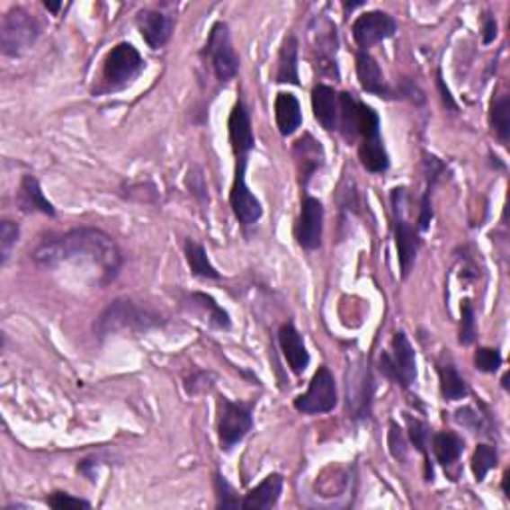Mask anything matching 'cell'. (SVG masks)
Returning a JSON list of instances; mask_svg holds the SVG:
<instances>
[{"label": "cell", "mask_w": 510, "mask_h": 510, "mask_svg": "<svg viewBox=\"0 0 510 510\" xmlns=\"http://www.w3.org/2000/svg\"><path fill=\"white\" fill-rule=\"evenodd\" d=\"M32 259L42 267H58L62 264H76L92 267L106 285L122 267V252L106 231L96 228H78L67 234L44 237L34 247Z\"/></svg>", "instance_id": "1"}, {"label": "cell", "mask_w": 510, "mask_h": 510, "mask_svg": "<svg viewBox=\"0 0 510 510\" xmlns=\"http://www.w3.org/2000/svg\"><path fill=\"white\" fill-rule=\"evenodd\" d=\"M164 319L162 315L156 311L136 305L128 300H116L108 305V308L100 313V318L94 323V331L100 339L116 336V333L124 331H150L156 327H162Z\"/></svg>", "instance_id": "2"}, {"label": "cell", "mask_w": 510, "mask_h": 510, "mask_svg": "<svg viewBox=\"0 0 510 510\" xmlns=\"http://www.w3.org/2000/svg\"><path fill=\"white\" fill-rule=\"evenodd\" d=\"M357 140H359V160L363 168L371 174H385L389 170V154L381 138V122L375 108H371L361 102L359 104V124H357Z\"/></svg>", "instance_id": "3"}, {"label": "cell", "mask_w": 510, "mask_h": 510, "mask_svg": "<svg viewBox=\"0 0 510 510\" xmlns=\"http://www.w3.org/2000/svg\"><path fill=\"white\" fill-rule=\"evenodd\" d=\"M146 70V60L142 54L134 49V44L120 42L108 52L102 68V90L100 92H118L128 88L132 82Z\"/></svg>", "instance_id": "4"}, {"label": "cell", "mask_w": 510, "mask_h": 510, "mask_svg": "<svg viewBox=\"0 0 510 510\" xmlns=\"http://www.w3.org/2000/svg\"><path fill=\"white\" fill-rule=\"evenodd\" d=\"M40 36V24L36 18L24 11V8L16 6L11 8L0 22V50L4 57H22V54L32 49V44Z\"/></svg>", "instance_id": "5"}, {"label": "cell", "mask_w": 510, "mask_h": 510, "mask_svg": "<svg viewBox=\"0 0 510 510\" xmlns=\"http://www.w3.org/2000/svg\"><path fill=\"white\" fill-rule=\"evenodd\" d=\"M405 198L407 188H395L391 192V203H393V229H395V246L398 254V265H401L403 280L409 277L416 254L421 247V237L416 228H413L405 218Z\"/></svg>", "instance_id": "6"}, {"label": "cell", "mask_w": 510, "mask_h": 510, "mask_svg": "<svg viewBox=\"0 0 510 510\" xmlns=\"http://www.w3.org/2000/svg\"><path fill=\"white\" fill-rule=\"evenodd\" d=\"M218 437L221 451H231L254 429V403H234L228 397H219Z\"/></svg>", "instance_id": "7"}, {"label": "cell", "mask_w": 510, "mask_h": 510, "mask_svg": "<svg viewBox=\"0 0 510 510\" xmlns=\"http://www.w3.org/2000/svg\"><path fill=\"white\" fill-rule=\"evenodd\" d=\"M383 375L391 379L393 383L409 389L416 379V355L403 331H397L391 341V351H383L379 359Z\"/></svg>", "instance_id": "8"}, {"label": "cell", "mask_w": 510, "mask_h": 510, "mask_svg": "<svg viewBox=\"0 0 510 510\" xmlns=\"http://www.w3.org/2000/svg\"><path fill=\"white\" fill-rule=\"evenodd\" d=\"M203 57L210 60L213 72H216V78L224 82V85L237 76L239 57L234 44H231V36L226 22L219 21L211 26L206 49H203Z\"/></svg>", "instance_id": "9"}, {"label": "cell", "mask_w": 510, "mask_h": 510, "mask_svg": "<svg viewBox=\"0 0 510 510\" xmlns=\"http://www.w3.org/2000/svg\"><path fill=\"white\" fill-rule=\"evenodd\" d=\"M339 401L336 377L331 375L329 367H319L309 381V389L293 401L295 411L303 415H323L336 409Z\"/></svg>", "instance_id": "10"}, {"label": "cell", "mask_w": 510, "mask_h": 510, "mask_svg": "<svg viewBox=\"0 0 510 510\" xmlns=\"http://www.w3.org/2000/svg\"><path fill=\"white\" fill-rule=\"evenodd\" d=\"M247 160L249 157H236V175L229 190V206L234 210L236 219L244 228L255 226L264 216L262 203H259V200L255 198V193L249 190L246 180Z\"/></svg>", "instance_id": "11"}, {"label": "cell", "mask_w": 510, "mask_h": 510, "mask_svg": "<svg viewBox=\"0 0 510 510\" xmlns=\"http://www.w3.org/2000/svg\"><path fill=\"white\" fill-rule=\"evenodd\" d=\"M351 32H353V40L359 49L369 52V49H373L375 44L391 39L397 32V21L383 11H369L357 16Z\"/></svg>", "instance_id": "12"}, {"label": "cell", "mask_w": 510, "mask_h": 510, "mask_svg": "<svg viewBox=\"0 0 510 510\" xmlns=\"http://www.w3.org/2000/svg\"><path fill=\"white\" fill-rule=\"evenodd\" d=\"M371 398H373V377L369 365L359 361L347 375V409L351 419H369Z\"/></svg>", "instance_id": "13"}, {"label": "cell", "mask_w": 510, "mask_h": 510, "mask_svg": "<svg viewBox=\"0 0 510 510\" xmlns=\"http://www.w3.org/2000/svg\"><path fill=\"white\" fill-rule=\"evenodd\" d=\"M323 218H326V208H323V203L318 198L305 193L301 201L298 228H295V237H298V244L303 249H308V252H313V249H318L321 246Z\"/></svg>", "instance_id": "14"}, {"label": "cell", "mask_w": 510, "mask_h": 510, "mask_svg": "<svg viewBox=\"0 0 510 510\" xmlns=\"http://www.w3.org/2000/svg\"><path fill=\"white\" fill-rule=\"evenodd\" d=\"M229 144L234 150L236 157H249L252 150L255 148V136L252 128V116L244 100H237L234 110L229 114Z\"/></svg>", "instance_id": "15"}, {"label": "cell", "mask_w": 510, "mask_h": 510, "mask_svg": "<svg viewBox=\"0 0 510 510\" xmlns=\"http://www.w3.org/2000/svg\"><path fill=\"white\" fill-rule=\"evenodd\" d=\"M136 22L142 32V39L154 50L164 49L170 42L175 24L174 16L164 14L162 11H154V8H144V11L138 13Z\"/></svg>", "instance_id": "16"}, {"label": "cell", "mask_w": 510, "mask_h": 510, "mask_svg": "<svg viewBox=\"0 0 510 510\" xmlns=\"http://www.w3.org/2000/svg\"><path fill=\"white\" fill-rule=\"evenodd\" d=\"M277 337H280V347H282V353L287 361V365L293 371L295 375H301L305 369L309 367V351L305 347V341L301 333L295 329L293 323H283L280 333H277Z\"/></svg>", "instance_id": "17"}, {"label": "cell", "mask_w": 510, "mask_h": 510, "mask_svg": "<svg viewBox=\"0 0 510 510\" xmlns=\"http://www.w3.org/2000/svg\"><path fill=\"white\" fill-rule=\"evenodd\" d=\"M311 106H313V116L318 120L319 126L327 132L339 128V114H341V104H339V94L327 85H318L311 92Z\"/></svg>", "instance_id": "18"}, {"label": "cell", "mask_w": 510, "mask_h": 510, "mask_svg": "<svg viewBox=\"0 0 510 510\" xmlns=\"http://www.w3.org/2000/svg\"><path fill=\"white\" fill-rule=\"evenodd\" d=\"M295 160H298V170L301 185L305 188L308 182L313 178V174L318 172L323 164H326V152H323V146L315 140L311 134H305L295 142L293 148Z\"/></svg>", "instance_id": "19"}, {"label": "cell", "mask_w": 510, "mask_h": 510, "mask_svg": "<svg viewBox=\"0 0 510 510\" xmlns=\"http://www.w3.org/2000/svg\"><path fill=\"white\" fill-rule=\"evenodd\" d=\"M357 78L361 88L369 92V94H375L379 98H393V90L385 82L381 67H379V62L369 52H357Z\"/></svg>", "instance_id": "20"}, {"label": "cell", "mask_w": 510, "mask_h": 510, "mask_svg": "<svg viewBox=\"0 0 510 510\" xmlns=\"http://www.w3.org/2000/svg\"><path fill=\"white\" fill-rule=\"evenodd\" d=\"M283 493V477L277 475H267L255 488L249 490L246 498L241 500V508L244 510H267L273 508L280 503V497Z\"/></svg>", "instance_id": "21"}, {"label": "cell", "mask_w": 510, "mask_h": 510, "mask_svg": "<svg viewBox=\"0 0 510 510\" xmlns=\"http://www.w3.org/2000/svg\"><path fill=\"white\" fill-rule=\"evenodd\" d=\"M16 203H18V208L26 213L40 211L44 213V216H50V218L57 216V210H54L52 203L44 198V192L40 188L39 180H36L31 174L22 175L21 185H18V192H16Z\"/></svg>", "instance_id": "22"}, {"label": "cell", "mask_w": 510, "mask_h": 510, "mask_svg": "<svg viewBox=\"0 0 510 510\" xmlns=\"http://www.w3.org/2000/svg\"><path fill=\"white\" fill-rule=\"evenodd\" d=\"M275 124L282 136H293L303 124L301 104L291 92H280L275 96Z\"/></svg>", "instance_id": "23"}, {"label": "cell", "mask_w": 510, "mask_h": 510, "mask_svg": "<svg viewBox=\"0 0 510 510\" xmlns=\"http://www.w3.org/2000/svg\"><path fill=\"white\" fill-rule=\"evenodd\" d=\"M298 54H300V42L298 36L290 34L282 44L280 58H277V70H275V82L277 85H293L300 86V67H298Z\"/></svg>", "instance_id": "24"}, {"label": "cell", "mask_w": 510, "mask_h": 510, "mask_svg": "<svg viewBox=\"0 0 510 510\" xmlns=\"http://www.w3.org/2000/svg\"><path fill=\"white\" fill-rule=\"evenodd\" d=\"M465 451V441L457 433L443 431L433 434V452L443 467H451L461 459Z\"/></svg>", "instance_id": "25"}, {"label": "cell", "mask_w": 510, "mask_h": 510, "mask_svg": "<svg viewBox=\"0 0 510 510\" xmlns=\"http://www.w3.org/2000/svg\"><path fill=\"white\" fill-rule=\"evenodd\" d=\"M183 254H185V262H188L190 265V272L193 275L201 277V280H219L221 277L219 272L211 265L206 249H203V246L198 244V241H192V239L185 241Z\"/></svg>", "instance_id": "26"}, {"label": "cell", "mask_w": 510, "mask_h": 510, "mask_svg": "<svg viewBox=\"0 0 510 510\" xmlns=\"http://www.w3.org/2000/svg\"><path fill=\"white\" fill-rule=\"evenodd\" d=\"M439 381L444 401H461V398L469 395V385L465 383V379L459 375L457 367L452 363L439 365Z\"/></svg>", "instance_id": "27"}, {"label": "cell", "mask_w": 510, "mask_h": 510, "mask_svg": "<svg viewBox=\"0 0 510 510\" xmlns=\"http://www.w3.org/2000/svg\"><path fill=\"white\" fill-rule=\"evenodd\" d=\"M188 303H192L193 308H200L203 313L208 315V321L211 327L216 329H229L231 319L224 308H219L218 301L211 298L208 293H192L188 295Z\"/></svg>", "instance_id": "28"}, {"label": "cell", "mask_w": 510, "mask_h": 510, "mask_svg": "<svg viewBox=\"0 0 510 510\" xmlns=\"http://www.w3.org/2000/svg\"><path fill=\"white\" fill-rule=\"evenodd\" d=\"M490 126L500 140V144H508L510 136V98L508 94H500L490 102Z\"/></svg>", "instance_id": "29"}, {"label": "cell", "mask_w": 510, "mask_h": 510, "mask_svg": "<svg viewBox=\"0 0 510 510\" xmlns=\"http://www.w3.org/2000/svg\"><path fill=\"white\" fill-rule=\"evenodd\" d=\"M409 437H411V443L415 444V449L425 457V477H426V480H433V467H431V461H429V437H431L429 426H426V423H423L419 419H411V416H409Z\"/></svg>", "instance_id": "30"}, {"label": "cell", "mask_w": 510, "mask_h": 510, "mask_svg": "<svg viewBox=\"0 0 510 510\" xmlns=\"http://www.w3.org/2000/svg\"><path fill=\"white\" fill-rule=\"evenodd\" d=\"M497 462H498L497 447H490V444H479L470 461L472 475H475L479 482H482L487 479L488 472L497 467Z\"/></svg>", "instance_id": "31"}, {"label": "cell", "mask_w": 510, "mask_h": 510, "mask_svg": "<svg viewBox=\"0 0 510 510\" xmlns=\"http://www.w3.org/2000/svg\"><path fill=\"white\" fill-rule=\"evenodd\" d=\"M477 339V319H475V305L470 300L461 301V329L459 343L461 345H472Z\"/></svg>", "instance_id": "32"}, {"label": "cell", "mask_w": 510, "mask_h": 510, "mask_svg": "<svg viewBox=\"0 0 510 510\" xmlns=\"http://www.w3.org/2000/svg\"><path fill=\"white\" fill-rule=\"evenodd\" d=\"M387 443H389V451H391L393 459L398 462H405L407 457H409V444H407L403 429L395 421H389Z\"/></svg>", "instance_id": "33"}, {"label": "cell", "mask_w": 510, "mask_h": 510, "mask_svg": "<svg viewBox=\"0 0 510 510\" xmlns=\"http://www.w3.org/2000/svg\"><path fill=\"white\" fill-rule=\"evenodd\" d=\"M18 237H21V228H18V224H14L11 219L0 221V255H3V265H6L8 257H11Z\"/></svg>", "instance_id": "34"}, {"label": "cell", "mask_w": 510, "mask_h": 510, "mask_svg": "<svg viewBox=\"0 0 510 510\" xmlns=\"http://www.w3.org/2000/svg\"><path fill=\"white\" fill-rule=\"evenodd\" d=\"M213 487H216V495H218V508L224 510H231V508H239L241 500L237 498L234 487L229 485L226 480V477H221L219 472H216V480H213Z\"/></svg>", "instance_id": "35"}, {"label": "cell", "mask_w": 510, "mask_h": 510, "mask_svg": "<svg viewBox=\"0 0 510 510\" xmlns=\"http://www.w3.org/2000/svg\"><path fill=\"white\" fill-rule=\"evenodd\" d=\"M185 183H188V190L193 198H196L201 206L210 203V196H208V185H206V178H203V172L200 166H192L188 175H185Z\"/></svg>", "instance_id": "36"}, {"label": "cell", "mask_w": 510, "mask_h": 510, "mask_svg": "<svg viewBox=\"0 0 510 510\" xmlns=\"http://www.w3.org/2000/svg\"><path fill=\"white\" fill-rule=\"evenodd\" d=\"M503 365V355H500L498 349L490 347H479L475 353V367L482 373H497V371Z\"/></svg>", "instance_id": "37"}, {"label": "cell", "mask_w": 510, "mask_h": 510, "mask_svg": "<svg viewBox=\"0 0 510 510\" xmlns=\"http://www.w3.org/2000/svg\"><path fill=\"white\" fill-rule=\"evenodd\" d=\"M213 373H208V371H193L192 377L185 379V391L188 395H200V393H208L210 389L213 387Z\"/></svg>", "instance_id": "38"}, {"label": "cell", "mask_w": 510, "mask_h": 510, "mask_svg": "<svg viewBox=\"0 0 510 510\" xmlns=\"http://www.w3.org/2000/svg\"><path fill=\"white\" fill-rule=\"evenodd\" d=\"M46 505L57 510H74V508H90V503L85 498L72 497L68 493H52L46 498Z\"/></svg>", "instance_id": "39"}, {"label": "cell", "mask_w": 510, "mask_h": 510, "mask_svg": "<svg viewBox=\"0 0 510 510\" xmlns=\"http://www.w3.org/2000/svg\"><path fill=\"white\" fill-rule=\"evenodd\" d=\"M434 183L426 182V190L421 198V208H419V226H416V231H426L429 229V224L433 219V203H431V196H433Z\"/></svg>", "instance_id": "40"}, {"label": "cell", "mask_w": 510, "mask_h": 510, "mask_svg": "<svg viewBox=\"0 0 510 510\" xmlns=\"http://www.w3.org/2000/svg\"><path fill=\"white\" fill-rule=\"evenodd\" d=\"M454 419H457L459 425L467 426V429L475 431V433L485 429V421H482L480 413H477L475 409H472V407H462V409L454 413Z\"/></svg>", "instance_id": "41"}, {"label": "cell", "mask_w": 510, "mask_h": 510, "mask_svg": "<svg viewBox=\"0 0 510 510\" xmlns=\"http://www.w3.org/2000/svg\"><path fill=\"white\" fill-rule=\"evenodd\" d=\"M497 34H498V22H497L495 14L485 13V14H482V42H485V44L495 42Z\"/></svg>", "instance_id": "42"}, {"label": "cell", "mask_w": 510, "mask_h": 510, "mask_svg": "<svg viewBox=\"0 0 510 510\" xmlns=\"http://www.w3.org/2000/svg\"><path fill=\"white\" fill-rule=\"evenodd\" d=\"M437 86H439V92H441L443 104H444V106H447V110H451V112H457V104H454V100H452V96H451V90H449L447 86H444L441 70L437 72Z\"/></svg>", "instance_id": "43"}, {"label": "cell", "mask_w": 510, "mask_h": 510, "mask_svg": "<svg viewBox=\"0 0 510 510\" xmlns=\"http://www.w3.org/2000/svg\"><path fill=\"white\" fill-rule=\"evenodd\" d=\"M44 6L49 8V11H52V13H58L60 8H62V3H57V4H52V3H44Z\"/></svg>", "instance_id": "44"}]
</instances>
